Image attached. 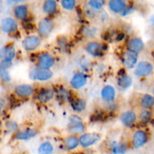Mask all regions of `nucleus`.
I'll use <instances>...</instances> for the list:
<instances>
[{
	"instance_id": "f257e3e1",
	"label": "nucleus",
	"mask_w": 154,
	"mask_h": 154,
	"mask_svg": "<svg viewBox=\"0 0 154 154\" xmlns=\"http://www.w3.org/2000/svg\"><path fill=\"white\" fill-rule=\"evenodd\" d=\"M153 66L150 62L146 61H141L137 64L135 66L134 74L137 77L139 78H146L148 77L153 73Z\"/></svg>"
},
{
	"instance_id": "f03ea898",
	"label": "nucleus",
	"mask_w": 154,
	"mask_h": 154,
	"mask_svg": "<svg viewBox=\"0 0 154 154\" xmlns=\"http://www.w3.org/2000/svg\"><path fill=\"white\" fill-rule=\"evenodd\" d=\"M53 77V72L50 69H45L42 68H35L29 72V78L35 81H45L50 80Z\"/></svg>"
},
{
	"instance_id": "7ed1b4c3",
	"label": "nucleus",
	"mask_w": 154,
	"mask_h": 154,
	"mask_svg": "<svg viewBox=\"0 0 154 154\" xmlns=\"http://www.w3.org/2000/svg\"><path fill=\"white\" fill-rule=\"evenodd\" d=\"M54 28V23L50 18H44L39 22L38 26V32L41 37H47L49 35Z\"/></svg>"
},
{
	"instance_id": "20e7f679",
	"label": "nucleus",
	"mask_w": 154,
	"mask_h": 154,
	"mask_svg": "<svg viewBox=\"0 0 154 154\" xmlns=\"http://www.w3.org/2000/svg\"><path fill=\"white\" fill-rule=\"evenodd\" d=\"M68 128L72 133H82L85 129L82 120L78 116H72L70 117Z\"/></svg>"
},
{
	"instance_id": "39448f33",
	"label": "nucleus",
	"mask_w": 154,
	"mask_h": 154,
	"mask_svg": "<svg viewBox=\"0 0 154 154\" xmlns=\"http://www.w3.org/2000/svg\"><path fill=\"white\" fill-rule=\"evenodd\" d=\"M101 138V135L98 133H85L79 138L80 144L83 147H89L96 144Z\"/></svg>"
},
{
	"instance_id": "423d86ee",
	"label": "nucleus",
	"mask_w": 154,
	"mask_h": 154,
	"mask_svg": "<svg viewBox=\"0 0 154 154\" xmlns=\"http://www.w3.org/2000/svg\"><path fill=\"white\" fill-rule=\"evenodd\" d=\"M138 55L137 53L129 51L124 52L122 56V61L123 65L128 69H132L135 66L138 62Z\"/></svg>"
},
{
	"instance_id": "0eeeda50",
	"label": "nucleus",
	"mask_w": 154,
	"mask_h": 154,
	"mask_svg": "<svg viewBox=\"0 0 154 154\" xmlns=\"http://www.w3.org/2000/svg\"><path fill=\"white\" fill-rule=\"evenodd\" d=\"M41 45V38L38 36L30 35L23 39L22 42L23 48L27 51H32L37 49Z\"/></svg>"
},
{
	"instance_id": "6e6552de",
	"label": "nucleus",
	"mask_w": 154,
	"mask_h": 154,
	"mask_svg": "<svg viewBox=\"0 0 154 154\" xmlns=\"http://www.w3.org/2000/svg\"><path fill=\"white\" fill-rule=\"evenodd\" d=\"M87 76L84 73L82 72H78L75 73V75L72 76V79H71L70 84L71 86L73 87L74 89H81L84 87V86L87 84Z\"/></svg>"
},
{
	"instance_id": "1a4fd4ad",
	"label": "nucleus",
	"mask_w": 154,
	"mask_h": 154,
	"mask_svg": "<svg viewBox=\"0 0 154 154\" xmlns=\"http://www.w3.org/2000/svg\"><path fill=\"white\" fill-rule=\"evenodd\" d=\"M147 141V135L144 131L138 130L135 132L132 137V144L134 148L138 149L144 146Z\"/></svg>"
},
{
	"instance_id": "9d476101",
	"label": "nucleus",
	"mask_w": 154,
	"mask_h": 154,
	"mask_svg": "<svg viewBox=\"0 0 154 154\" xmlns=\"http://www.w3.org/2000/svg\"><path fill=\"white\" fill-rule=\"evenodd\" d=\"M55 63V60L49 54H42L38 58V65L39 68L50 69Z\"/></svg>"
},
{
	"instance_id": "9b49d317",
	"label": "nucleus",
	"mask_w": 154,
	"mask_h": 154,
	"mask_svg": "<svg viewBox=\"0 0 154 154\" xmlns=\"http://www.w3.org/2000/svg\"><path fill=\"white\" fill-rule=\"evenodd\" d=\"M1 28L3 32L8 33V34L14 33L17 29V24L13 18L5 17L2 20Z\"/></svg>"
},
{
	"instance_id": "f8f14e48",
	"label": "nucleus",
	"mask_w": 154,
	"mask_h": 154,
	"mask_svg": "<svg viewBox=\"0 0 154 154\" xmlns=\"http://www.w3.org/2000/svg\"><path fill=\"white\" fill-rule=\"evenodd\" d=\"M15 94L20 98H28L33 93V88L29 84H20L15 87Z\"/></svg>"
},
{
	"instance_id": "ddd939ff",
	"label": "nucleus",
	"mask_w": 154,
	"mask_h": 154,
	"mask_svg": "<svg viewBox=\"0 0 154 154\" xmlns=\"http://www.w3.org/2000/svg\"><path fill=\"white\" fill-rule=\"evenodd\" d=\"M144 43L139 38H132L128 42V49L129 51L135 53H139L144 48Z\"/></svg>"
},
{
	"instance_id": "4468645a",
	"label": "nucleus",
	"mask_w": 154,
	"mask_h": 154,
	"mask_svg": "<svg viewBox=\"0 0 154 154\" xmlns=\"http://www.w3.org/2000/svg\"><path fill=\"white\" fill-rule=\"evenodd\" d=\"M101 96H102V99L105 102H113L116 96L115 89L111 85L105 86L102 88V91H101Z\"/></svg>"
},
{
	"instance_id": "2eb2a0df",
	"label": "nucleus",
	"mask_w": 154,
	"mask_h": 154,
	"mask_svg": "<svg viewBox=\"0 0 154 154\" xmlns=\"http://www.w3.org/2000/svg\"><path fill=\"white\" fill-rule=\"evenodd\" d=\"M86 50L90 55L94 56V57H99V56L102 55V51H103V47L99 42H89L86 45Z\"/></svg>"
},
{
	"instance_id": "dca6fc26",
	"label": "nucleus",
	"mask_w": 154,
	"mask_h": 154,
	"mask_svg": "<svg viewBox=\"0 0 154 154\" xmlns=\"http://www.w3.org/2000/svg\"><path fill=\"white\" fill-rule=\"evenodd\" d=\"M137 116L132 111H128L123 113L120 117V120L124 126L130 127L136 122Z\"/></svg>"
},
{
	"instance_id": "f3484780",
	"label": "nucleus",
	"mask_w": 154,
	"mask_h": 154,
	"mask_svg": "<svg viewBox=\"0 0 154 154\" xmlns=\"http://www.w3.org/2000/svg\"><path fill=\"white\" fill-rule=\"evenodd\" d=\"M108 8L114 13H121L126 9V3L123 0H111L108 2Z\"/></svg>"
},
{
	"instance_id": "a211bd4d",
	"label": "nucleus",
	"mask_w": 154,
	"mask_h": 154,
	"mask_svg": "<svg viewBox=\"0 0 154 154\" xmlns=\"http://www.w3.org/2000/svg\"><path fill=\"white\" fill-rule=\"evenodd\" d=\"M38 134L37 129H26L17 132L15 135V139L17 140H28L33 138Z\"/></svg>"
},
{
	"instance_id": "6ab92c4d",
	"label": "nucleus",
	"mask_w": 154,
	"mask_h": 154,
	"mask_svg": "<svg viewBox=\"0 0 154 154\" xmlns=\"http://www.w3.org/2000/svg\"><path fill=\"white\" fill-rule=\"evenodd\" d=\"M140 104L144 109L150 110L154 108V96L146 93L141 96Z\"/></svg>"
},
{
	"instance_id": "aec40b11",
	"label": "nucleus",
	"mask_w": 154,
	"mask_h": 154,
	"mask_svg": "<svg viewBox=\"0 0 154 154\" xmlns=\"http://www.w3.org/2000/svg\"><path fill=\"white\" fill-rule=\"evenodd\" d=\"M54 95V91L51 89H43L38 94L37 99L40 102L47 103L53 99Z\"/></svg>"
},
{
	"instance_id": "412c9836",
	"label": "nucleus",
	"mask_w": 154,
	"mask_h": 154,
	"mask_svg": "<svg viewBox=\"0 0 154 154\" xmlns=\"http://www.w3.org/2000/svg\"><path fill=\"white\" fill-rule=\"evenodd\" d=\"M15 57V50L13 47L8 46L1 51V58L2 61L11 62Z\"/></svg>"
},
{
	"instance_id": "4be33fe9",
	"label": "nucleus",
	"mask_w": 154,
	"mask_h": 154,
	"mask_svg": "<svg viewBox=\"0 0 154 154\" xmlns=\"http://www.w3.org/2000/svg\"><path fill=\"white\" fill-rule=\"evenodd\" d=\"M28 8L24 5H19L14 8V14L15 17L19 20H24L28 15Z\"/></svg>"
},
{
	"instance_id": "5701e85b",
	"label": "nucleus",
	"mask_w": 154,
	"mask_h": 154,
	"mask_svg": "<svg viewBox=\"0 0 154 154\" xmlns=\"http://www.w3.org/2000/svg\"><path fill=\"white\" fill-rule=\"evenodd\" d=\"M117 84L123 90L129 89L132 84V80L128 75H123L117 80Z\"/></svg>"
},
{
	"instance_id": "b1692460",
	"label": "nucleus",
	"mask_w": 154,
	"mask_h": 154,
	"mask_svg": "<svg viewBox=\"0 0 154 154\" xmlns=\"http://www.w3.org/2000/svg\"><path fill=\"white\" fill-rule=\"evenodd\" d=\"M71 105H72V109L76 112H81V111H84L87 107V102L84 99H73L71 102Z\"/></svg>"
},
{
	"instance_id": "393cba45",
	"label": "nucleus",
	"mask_w": 154,
	"mask_h": 154,
	"mask_svg": "<svg viewBox=\"0 0 154 154\" xmlns=\"http://www.w3.org/2000/svg\"><path fill=\"white\" fill-rule=\"evenodd\" d=\"M127 146L122 142H113L111 144V152L113 154H126Z\"/></svg>"
},
{
	"instance_id": "a878e982",
	"label": "nucleus",
	"mask_w": 154,
	"mask_h": 154,
	"mask_svg": "<svg viewBox=\"0 0 154 154\" xmlns=\"http://www.w3.org/2000/svg\"><path fill=\"white\" fill-rule=\"evenodd\" d=\"M80 144V141L75 136H70L66 138L65 141V147L68 150H75Z\"/></svg>"
},
{
	"instance_id": "bb28decb",
	"label": "nucleus",
	"mask_w": 154,
	"mask_h": 154,
	"mask_svg": "<svg viewBox=\"0 0 154 154\" xmlns=\"http://www.w3.org/2000/svg\"><path fill=\"white\" fill-rule=\"evenodd\" d=\"M57 8V2L53 0H48L45 2L43 5V11L45 14H52L55 13Z\"/></svg>"
},
{
	"instance_id": "cd10ccee",
	"label": "nucleus",
	"mask_w": 154,
	"mask_h": 154,
	"mask_svg": "<svg viewBox=\"0 0 154 154\" xmlns=\"http://www.w3.org/2000/svg\"><path fill=\"white\" fill-rule=\"evenodd\" d=\"M54 153V147L49 141L43 142L38 149V154H53Z\"/></svg>"
},
{
	"instance_id": "c85d7f7f",
	"label": "nucleus",
	"mask_w": 154,
	"mask_h": 154,
	"mask_svg": "<svg viewBox=\"0 0 154 154\" xmlns=\"http://www.w3.org/2000/svg\"><path fill=\"white\" fill-rule=\"evenodd\" d=\"M140 120L142 123H147L148 122L150 121L151 120V117H152V114L151 112H150L149 110H146L144 109L143 111H141V112L140 113Z\"/></svg>"
},
{
	"instance_id": "c756f323",
	"label": "nucleus",
	"mask_w": 154,
	"mask_h": 154,
	"mask_svg": "<svg viewBox=\"0 0 154 154\" xmlns=\"http://www.w3.org/2000/svg\"><path fill=\"white\" fill-rule=\"evenodd\" d=\"M105 2L100 1V0H91L88 2V5L90 8L96 10H99L102 8H103Z\"/></svg>"
},
{
	"instance_id": "7c9ffc66",
	"label": "nucleus",
	"mask_w": 154,
	"mask_h": 154,
	"mask_svg": "<svg viewBox=\"0 0 154 154\" xmlns=\"http://www.w3.org/2000/svg\"><path fill=\"white\" fill-rule=\"evenodd\" d=\"M61 5L66 10H72L75 7L76 2L75 0H63L61 2Z\"/></svg>"
},
{
	"instance_id": "2f4dec72",
	"label": "nucleus",
	"mask_w": 154,
	"mask_h": 154,
	"mask_svg": "<svg viewBox=\"0 0 154 154\" xmlns=\"http://www.w3.org/2000/svg\"><path fill=\"white\" fill-rule=\"evenodd\" d=\"M0 75H1V78L2 81L8 82V81H10L11 78L10 75H9L8 72L7 70H4V69H1V72H0Z\"/></svg>"
},
{
	"instance_id": "473e14b6",
	"label": "nucleus",
	"mask_w": 154,
	"mask_h": 154,
	"mask_svg": "<svg viewBox=\"0 0 154 154\" xmlns=\"http://www.w3.org/2000/svg\"><path fill=\"white\" fill-rule=\"evenodd\" d=\"M6 127L10 132H14L17 128V124L15 122H8L6 124Z\"/></svg>"
},
{
	"instance_id": "72a5a7b5",
	"label": "nucleus",
	"mask_w": 154,
	"mask_h": 154,
	"mask_svg": "<svg viewBox=\"0 0 154 154\" xmlns=\"http://www.w3.org/2000/svg\"><path fill=\"white\" fill-rule=\"evenodd\" d=\"M153 95H154V87H153Z\"/></svg>"
}]
</instances>
